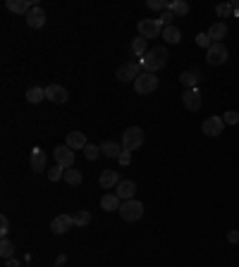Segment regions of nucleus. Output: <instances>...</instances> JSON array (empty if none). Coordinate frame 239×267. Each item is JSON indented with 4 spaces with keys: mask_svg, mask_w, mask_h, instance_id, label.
Here are the masks:
<instances>
[{
    "mask_svg": "<svg viewBox=\"0 0 239 267\" xmlns=\"http://www.w3.org/2000/svg\"><path fill=\"white\" fill-rule=\"evenodd\" d=\"M134 193H136V184L132 182V179H122V182L118 184L120 201H132V198H134Z\"/></svg>",
    "mask_w": 239,
    "mask_h": 267,
    "instance_id": "2eb2a0df",
    "label": "nucleus"
},
{
    "mask_svg": "<svg viewBox=\"0 0 239 267\" xmlns=\"http://www.w3.org/2000/svg\"><path fill=\"white\" fill-rule=\"evenodd\" d=\"M216 14L220 17V19L230 17V14H232V5H230V2H220V5L216 7Z\"/></svg>",
    "mask_w": 239,
    "mask_h": 267,
    "instance_id": "7c9ffc66",
    "label": "nucleus"
},
{
    "mask_svg": "<svg viewBox=\"0 0 239 267\" xmlns=\"http://www.w3.org/2000/svg\"><path fill=\"white\" fill-rule=\"evenodd\" d=\"M228 241L230 244H239V232H228Z\"/></svg>",
    "mask_w": 239,
    "mask_h": 267,
    "instance_id": "58836bf2",
    "label": "nucleus"
},
{
    "mask_svg": "<svg viewBox=\"0 0 239 267\" xmlns=\"http://www.w3.org/2000/svg\"><path fill=\"white\" fill-rule=\"evenodd\" d=\"M168 48L165 45H156V48H151L148 53L144 55L142 60V67H144V72H151V74H156L158 69H163L165 64H168Z\"/></svg>",
    "mask_w": 239,
    "mask_h": 267,
    "instance_id": "f257e3e1",
    "label": "nucleus"
},
{
    "mask_svg": "<svg viewBox=\"0 0 239 267\" xmlns=\"http://www.w3.org/2000/svg\"><path fill=\"white\" fill-rule=\"evenodd\" d=\"M26 24H29L32 29H41V26L46 24V12L41 10L38 5H36V7H34V10L26 14Z\"/></svg>",
    "mask_w": 239,
    "mask_h": 267,
    "instance_id": "dca6fc26",
    "label": "nucleus"
},
{
    "mask_svg": "<svg viewBox=\"0 0 239 267\" xmlns=\"http://www.w3.org/2000/svg\"><path fill=\"white\" fill-rule=\"evenodd\" d=\"M72 150H84L86 148V134H82V131H72V134H67V143Z\"/></svg>",
    "mask_w": 239,
    "mask_h": 267,
    "instance_id": "a211bd4d",
    "label": "nucleus"
},
{
    "mask_svg": "<svg viewBox=\"0 0 239 267\" xmlns=\"http://www.w3.org/2000/svg\"><path fill=\"white\" fill-rule=\"evenodd\" d=\"M180 81H182L184 88H196V86H198V69H189V72H184V74L180 76Z\"/></svg>",
    "mask_w": 239,
    "mask_h": 267,
    "instance_id": "412c9836",
    "label": "nucleus"
},
{
    "mask_svg": "<svg viewBox=\"0 0 239 267\" xmlns=\"http://www.w3.org/2000/svg\"><path fill=\"white\" fill-rule=\"evenodd\" d=\"M55 162L62 167V170H70V167H74V150L70 148V146H58L55 148Z\"/></svg>",
    "mask_w": 239,
    "mask_h": 267,
    "instance_id": "6e6552de",
    "label": "nucleus"
},
{
    "mask_svg": "<svg viewBox=\"0 0 239 267\" xmlns=\"http://www.w3.org/2000/svg\"><path fill=\"white\" fill-rule=\"evenodd\" d=\"M156 88H158V76L151 74V72H142L139 79L134 81V91H136L139 96H148Z\"/></svg>",
    "mask_w": 239,
    "mask_h": 267,
    "instance_id": "20e7f679",
    "label": "nucleus"
},
{
    "mask_svg": "<svg viewBox=\"0 0 239 267\" xmlns=\"http://www.w3.org/2000/svg\"><path fill=\"white\" fill-rule=\"evenodd\" d=\"M62 177H65V170H62L60 165H55L53 170L48 172V179H50V182H58V179H62Z\"/></svg>",
    "mask_w": 239,
    "mask_h": 267,
    "instance_id": "473e14b6",
    "label": "nucleus"
},
{
    "mask_svg": "<svg viewBox=\"0 0 239 267\" xmlns=\"http://www.w3.org/2000/svg\"><path fill=\"white\" fill-rule=\"evenodd\" d=\"M196 43H198L201 48H206V50L213 45V41H210V36H208V33H198V36H196Z\"/></svg>",
    "mask_w": 239,
    "mask_h": 267,
    "instance_id": "f704fd0d",
    "label": "nucleus"
},
{
    "mask_svg": "<svg viewBox=\"0 0 239 267\" xmlns=\"http://www.w3.org/2000/svg\"><path fill=\"white\" fill-rule=\"evenodd\" d=\"M206 62L213 64V67L228 62V48H225V43H213V45L208 48L206 50Z\"/></svg>",
    "mask_w": 239,
    "mask_h": 267,
    "instance_id": "0eeeda50",
    "label": "nucleus"
},
{
    "mask_svg": "<svg viewBox=\"0 0 239 267\" xmlns=\"http://www.w3.org/2000/svg\"><path fill=\"white\" fill-rule=\"evenodd\" d=\"M146 48H148V41H146V38H142V36L132 41V55H134V57H139V60L146 55Z\"/></svg>",
    "mask_w": 239,
    "mask_h": 267,
    "instance_id": "4be33fe9",
    "label": "nucleus"
},
{
    "mask_svg": "<svg viewBox=\"0 0 239 267\" xmlns=\"http://www.w3.org/2000/svg\"><path fill=\"white\" fill-rule=\"evenodd\" d=\"M44 98H46V88H38V86H32V88L26 91V100H29V103H34V105H36V103H41Z\"/></svg>",
    "mask_w": 239,
    "mask_h": 267,
    "instance_id": "bb28decb",
    "label": "nucleus"
},
{
    "mask_svg": "<svg viewBox=\"0 0 239 267\" xmlns=\"http://www.w3.org/2000/svg\"><path fill=\"white\" fill-rule=\"evenodd\" d=\"M46 98L50 100V103H58V105H65L67 98H70V93H67L65 86L60 84H50L48 88H46Z\"/></svg>",
    "mask_w": 239,
    "mask_h": 267,
    "instance_id": "9b49d317",
    "label": "nucleus"
},
{
    "mask_svg": "<svg viewBox=\"0 0 239 267\" xmlns=\"http://www.w3.org/2000/svg\"><path fill=\"white\" fill-rule=\"evenodd\" d=\"M100 153H103V155H108V158H120L122 148H120L115 141H103V143H100Z\"/></svg>",
    "mask_w": 239,
    "mask_h": 267,
    "instance_id": "5701e85b",
    "label": "nucleus"
},
{
    "mask_svg": "<svg viewBox=\"0 0 239 267\" xmlns=\"http://www.w3.org/2000/svg\"><path fill=\"white\" fill-rule=\"evenodd\" d=\"M230 5H232V12H234V14H239V0H234V2H230Z\"/></svg>",
    "mask_w": 239,
    "mask_h": 267,
    "instance_id": "a19ab883",
    "label": "nucleus"
},
{
    "mask_svg": "<svg viewBox=\"0 0 239 267\" xmlns=\"http://www.w3.org/2000/svg\"><path fill=\"white\" fill-rule=\"evenodd\" d=\"M208 36H210V41L213 43H222V38L228 36V24H225V21H216V24H210Z\"/></svg>",
    "mask_w": 239,
    "mask_h": 267,
    "instance_id": "f3484780",
    "label": "nucleus"
},
{
    "mask_svg": "<svg viewBox=\"0 0 239 267\" xmlns=\"http://www.w3.org/2000/svg\"><path fill=\"white\" fill-rule=\"evenodd\" d=\"M62 179H65V182L70 184V186H79L84 177H82V172H79V170H74V167H70V170H65V177H62Z\"/></svg>",
    "mask_w": 239,
    "mask_h": 267,
    "instance_id": "393cba45",
    "label": "nucleus"
},
{
    "mask_svg": "<svg viewBox=\"0 0 239 267\" xmlns=\"http://www.w3.org/2000/svg\"><path fill=\"white\" fill-rule=\"evenodd\" d=\"M5 7L10 12H14V14H24V17H26V14L36 7V0H8Z\"/></svg>",
    "mask_w": 239,
    "mask_h": 267,
    "instance_id": "f8f14e48",
    "label": "nucleus"
},
{
    "mask_svg": "<svg viewBox=\"0 0 239 267\" xmlns=\"http://www.w3.org/2000/svg\"><path fill=\"white\" fill-rule=\"evenodd\" d=\"M120 182H122V179H120V172H115V170H103V172H100V177H98V184H100L106 191H110V189H118Z\"/></svg>",
    "mask_w": 239,
    "mask_h": 267,
    "instance_id": "ddd939ff",
    "label": "nucleus"
},
{
    "mask_svg": "<svg viewBox=\"0 0 239 267\" xmlns=\"http://www.w3.org/2000/svg\"><path fill=\"white\" fill-rule=\"evenodd\" d=\"M172 19H174V14H172V12H170V10H165L163 14L158 17V21H160L163 26H172Z\"/></svg>",
    "mask_w": 239,
    "mask_h": 267,
    "instance_id": "c9c22d12",
    "label": "nucleus"
},
{
    "mask_svg": "<svg viewBox=\"0 0 239 267\" xmlns=\"http://www.w3.org/2000/svg\"><path fill=\"white\" fill-rule=\"evenodd\" d=\"M0 256L5 258V260L14 258V244H12L10 239H2V241H0Z\"/></svg>",
    "mask_w": 239,
    "mask_h": 267,
    "instance_id": "cd10ccee",
    "label": "nucleus"
},
{
    "mask_svg": "<svg viewBox=\"0 0 239 267\" xmlns=\"http://www.w3.org/2000/svg\"><path fill=\"white\" fill-rule=\"evenodd\" d=\"M8 267H20V265H17V260H14V258H10V260H8Z\"/></svg>",
    "mask_w": 239,
    "mask_h": 267,
    "instance_id": "79ce46f5",
    "label": "nucleus"
},
{
    "mask_svg": "<svg viewBox=\"0 0 239 267\" xmlns=\"http://www.w3.org/2000/svg\"><path fill=\"white\" fill-rule=\"evenodd\" d=\"M182 103H184L186 110L196 112V110L201 107V93H198V88H186L184 96H182Z\"/></svg>",
    "mask_w": 239,
    "mask_h": 267,
    "instance_id": "4468645a",
    "label": "nucleus"
},
{
    "mask_svg": "<svg viewBox=\"0 0 239 267\" xmlns=\"http://www.w3.org/2000/svg\"><path fill=\"white\" fill-rule=\"evenodd\" d=\"M170 7V2H165V0H148V10H160L165 12Z\"/></svg>",
    "mask_w": 239,
    "mask_h": 267,
    "instance_id": "2f4dec72",
    "label": "nucleus"
},
{
    "mask_svg": "<svg viewBox=\"0 0 239 267\" xmlns=\"http://www.w3.org/2000/svg\"><path fill=\"white\" fill-rule=\"evenodd\" d=\"M8 232H10V222H8V217L2 215V217H0V234H2V239H8Z\"/></svg>",
    "mask_w": 239,
    "mask_h": 267,
    "instance_id": "e433bc0d",
    "label": "nucleus"
},
{
    "mask_svg": "<svg viewBox=\"0 0 239 267\" xmlns=\"http://www.w3.org/2000/svg\"><path fill=\"white\" fill-rule=\"evenodd\" d=\"M163 38L168 43H172V45H174V43L182 41V31H180L177 26H165V29H163Z\"/></svg>",
    "mask_w": 239,
    "mask_h": 267,
    "instance_id": "b1692460",
    "label": "nucleus"
},
{
    "mask_svg": "<svg viewBox=\"0 0 239 267\" xmlns=\"http://www.w3.org/2000/svg\"><path fill=\"white\" fill-rule=\"evenodd\" d=\"M225 124H230V127H234V124H239V112H234V110H228L225 112Z\"/></svg>",
    "mask_w": 239,
    "mask_h": 267,
    "instance_id": "72a5a7b5",
    "label": "nucleus"
},
{
    "mask_svg": "<svg viewBox=\"0 0 239 267\" xmlns=\"http://www.w3.org/2000/svg\"><path fill=\"white\" fill-rule=\"evenodd\" d=\"M74 227V220H72V215H58V217H53V222H50V229H53V234H67L70 229Z\"/></svg>",
    "mask_w": 239,
    "mask_h": 267,
    "instance_id": "9d476101",
    "label": "nucleus"
},
{
    "mask_svg": "<svg viewBox=\"0 0 239 267\" xmlns=\"http://www.w3.org/2000/svg\"><path fill=\"white\" fill-rule=\"evenodd\" d=\"M168 10L172 12L174 17H184L186 12H189V5H186L184 0H172V2H170V7H168Z\"/></svg>",
    "mask_w": 239,
    "mask_h": 267,
    "instance_id": "a878e982",
    "label": "nucleus"
},
{
    "mask_svg": "<svg viewBox=\"0 0 239 267\" xmlns=\"http://www.w3.org/2000/svg\"><path fill=\"white\" fill-rule=\"evenodd\" d=\"M142 143H144V131L142 127H130L124 134H122V148L124 150H136V148H142Z\"/></svg>",
    "mask_w": 239,
    "mask_h": 267,
    "instance_id": "39448f33",
    "label": "nucleus"
},
{
    "mask_svg": "<svg viewBox=\"0 0 239 267\" xmlns=\"http://www.w3.org/2000/svg\"><path fill=\"white\" fill-rule=\"evenodd\" d=\"M65 263H67V258H65V256H58V260H55V265H58V267H62Z\"/></svg>",
    "mask_w": 239,
    "mask_h": 267,
    "instance_id": "ea45409f",
    "label": "nucleus"
},
{
    "mask_svg": "<svg viewBox=\"0 0 239 267\" xmlns=\"http://www.w3.org/2000/svg\"><path fill=\"white\" fill-rule=\"evenodd\" d=\"M118 213L124 222H136V220L144 217V203L142 201H134V198H132V201H122Z\"/></svg>",
    "mask_w": 239,
    "mask_h": 267,
    "instance_id": "f03ea898",
    "label": "nucleus"
},
{
    "mask_svg": "<svg viewBox=\"0 0 239 267\" xmlns=\"http://www.w3.org/2000/svg\"><path fill=\"white\" fill-rule=\"evenodd\" d=\"M46 165H48V158L41 148H34L32 150V170L34 172H46Z\"/></svg>",
    "mask_w": 239,
    "mask_h": 267,
    "instance_id": "6ab92c4d",
    "label": "nucleus"
},
{
    "mask_svg": "<svg viewBox=\"0 0 239 267\" xmlns=\"http://www.w3.org/2000/svg\"><path fill=\"white\" fill-rule=\"evenodd\" d=\"M84 155H86L88 162H94L100 155V146H94V143H86V148H84Z\"/></svg>",
    "mask_w": 239,
    "mask_h": 267,
    "instance_id": "c756f323",
    "label": "nucleus"
},
{
    "mask_svg": "<svg viewBox=\"0 0 239 267\" xmlns=\"http://www.w3.org/2000/svg\"><path fill=\"white\" fill-rule=\"evenodd\" d=\"M118 160H120V165H130V162H132V153H130V150H122Z\"/></svg>",
    "mask_w": 239,
    "mask_h": 267,
    "instance_id": "4c0bfd02",
    "label": "nucleus"
},
{
    "mask_svg": "<svg viewBox=\"0 0 239 267\" xmlns=\"http://www.w3.org/2000/svg\"><path fill=\"white\" fill-rule=\"evenodd\" d=\"M204 134L206 136H220L222 131H225V119L220 117V115H213V117H208L206 122H204Z\"/></svg>",
    "mask_w": 239,
    "mask_h": 267,
    "instance_id": "1a4fd4ad",
    "label": "nucleus"
},
{
    "mask_svg": "<svg viewBox=\"0 0 239 267\" xmlns=\"http://www.w3.org/2000/svg\"><path fill=\"white\" fill-rule=\"evenodd\" d=\"M142 62L139 60H130V62H124V64H120L118 67V79L122 81V84H130V81H136L139 79V74H142Z\"/></svg>",
    "mask_w": 239,
    "mask_h": 267,
    "instance_id": "7ed1b4c3",
    "label": "nucleus"
},
{
    "mask_svg": "<svg viewBox=\"0 0 239 267\" xmlns=\"http://www.w3.org/2000/svg\"><path fill=\"white\" fill-rule=\"evenodd\" d=\"M120 205H122V201H120L118 193H106L103 198H100V208L103 210H108V213H112V210H120Z\"/></svg>",
    "mask_w": 239,
    "mask_h": 267,
    "instance_id": "aec40b11",
    "label": "nucleus"
},
{
    "mask_svg": "<svg viewBox=\"0 0 239 267\" xmlns=\"http://www.w3.org/2000/svg\"><path fill=\"white\" fill-rule=\"evenodd\" d=\"M72 220H74V227H86L91 225V213L88 210H79V213L72 215Z\"/></svg>",
    "mask_w": 239,
    "mask_h": 267,
    "instance_id": "c85d7f7f",
    "label": "nucleus"
},
{
    "mask_svg": "<svg viewBox=\"0 0 239 267\" xmlns=\"http://www.w3.org/2000/svg\"><path fill=\"white\" fill-rule=\"evenodd\" d=\"M163 29L165 26L158 19H142L139 21V36L146 38V41H148V38H158V36H163Z\"/></svg>",
    "mask_w": 239,
    "mask_h": 267,
    "instance_id": "423d86ee",
    "label": "nucleus"
}]
</instances>
